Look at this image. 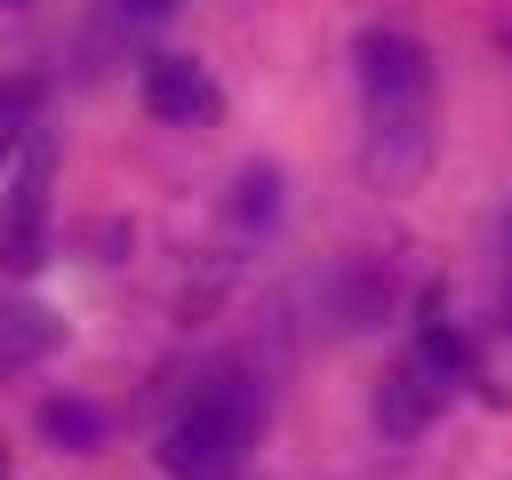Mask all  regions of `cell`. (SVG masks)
<instances>
[{"mask_svg": "<svg viewBox=\"0 0 512 480\" xmlns=\"http://www.w3.org/2000/svg\"><path fill=\"white\" fill-rule=\"evenodd\" d=\"M360 104H368V176L408 184L432 160V56L400 24H368L360 48Z\"/></svg>", "mask_w": 512, "mask_h": 480, "instance_id": "1", "label": "cell"}, {"mask_svg": "<svg viewBox=\"0 0 512 480\" xmlns=\"http://www.w3.org/2000/svg\"><path fill=\"white\" fill-rule=\"evenodd\" d=\"M256 424H264V392L248 376H216L160 440V464L168 480H232L256 448Z\"/></svg>", "mask_w": 512, "mask_h": 480, "instance_id": "2", "label": "cell"}, {"mask_svg": "<svg viewBox=\"0 0 512 480\" xmlns=\"http://www.w3.org/2000/svg\"><path fill=\"white\" fill-rule=\"evenodd\" d=\"M48 184H56V152L32 144L0 192V272H16V280H32L48 264Z\"/></svg>", "mask_w": 512, "mask_h": 480, "instance_id": "3", "label": "cell"}, {"mask_svg": "<svg viewBox=\"0 0 512 480\" xmlns=\"http://www.w3.org/2000/svg\"><path fill=\"white\" fill-rule=\"evenodd\" d=\"M144 112L168 120V128H208L224 112V88L208 80V64L192 56H152L144 64Z\"/></svg>", "mask_w": 512, "mask_h": 480, "instance_id": "4", "label": "cell"}, {"mask_svg": "<svg viewBox=\"0 0 512 480\" xmlns=\"http://www.w3.org/2000/svg\"><path fill=\"white\" fill-rule=\"evenodd\" d=\"M448 392H456V384H440V368H432L424 352L392 360V376L376 384V432H384V440H416V432L440 416Z\"/></svg>", "mask_w": 512, "mask_h": 480, "instance_id": "5", "label": "cell"}, {"mask_svg": "<svg viewBox=\"0 0 512 480\" xmlns=\"http://www.w3.org/2000/svg\"><path fill=\"white\" fill-rule=\"evenodd\" d=\"M48 352H56V320H48L40 304H0V376L32 368V360H48Z\"/></svg>", "mask_w": 512, "mask_h": 480, "instance_id": "6", "label": "cell"}, {"mask_svg": "<svg viewBox=\"0 0 512 480\" xmlns=\"http://www.w3.org/2000/svg\"><path fill=\"white\" fill-rule=\"evenodd\" d=\"M40 432H48L56 448H96V440H104V408H88V400H48V408H40Z\"/></svg>", "mask_w": 512, "mask_h": 480, "instance_id": "7", "label": "cell"}, {"mask_svg": "<svg viewBox=\"0 0 512 480\" xmlns=\"http://www.w3.org/2000/svg\"><path fill=\"white\" fill-rule=\"evenodd\" d=\"M232 208H240V224H272V216H280V176H272V168H248Z\"/></svg>", "mask_w": 512, "mask_h": 480, "instance_id": "8", "label": "cell"}, {"mask_svg": "<svg viewBox=\"0 0 512 480\" xmlns=\"http://www.w3.org/2000/svg\"><path fill=\"white\" fill-rule=\"evenodd\" d=\"M120 8V24H160V16H176V0H112Z\"/></svg>", "mask_w": 512, "mask_h": 480, "instance_id": "9", "label": "cell"}, {"mask_svg": "<svg viewBox=\"0 0 512 480\" xmlns=\"http://www.w3.org/2000/svg\"><path fill=\"white\" fill-rule=\"evenodd\" d=\"M504 320H512V256H504Z\"/></svg>", "mask_w": 512, "mask_h": 480, "instance_id": "10", "label": "cell"}, {"mask_svg": "<svg viewBox=\"0 0 512 480\" xmlns=\"http://www.w3.org/2000/svg\"><path fill=\"white\" fill-rule=\"evenodd\" d=\"M0 480H16V464H8V456H0Z\"/></svg>", "mask_w": 512, "mask_h": 480, "instance_id": "11", "label": "cell"}]
</instances>
